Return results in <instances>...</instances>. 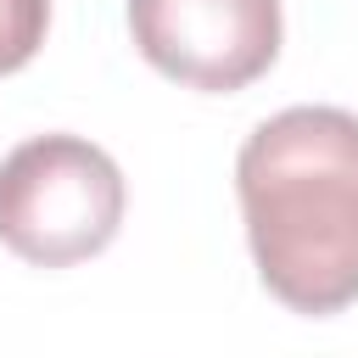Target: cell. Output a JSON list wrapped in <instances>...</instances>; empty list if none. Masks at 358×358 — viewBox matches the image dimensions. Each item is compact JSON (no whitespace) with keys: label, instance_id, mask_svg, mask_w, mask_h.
<instances>
[{"label":"cell","instance_id":"2","mask_svg":"<svg viewBox=\"0 0 358 358\" xmlns=\"http://www.w3.org/2000/svg\"><path fill=\"white\" fill-rule=\"evenodd\" d=\"M117 162L78 134H34L0 162V246L39 268H67L112 246L123 224Z\"/></svg>","mask_w":358,"mask_h":358},{"label":"cell","instance_id":"1","mask_svg":"<svg viewBox=\"0 0 358 358\" xmlns=\"http://www.w3.org/2000/svg\"><path fill=\"white\" fill-rule=\"evenodd\" d=\"M235 196L268 296L313 319L358 302V112L285 106L257 123Z\"/></svg>","mask_w":358,"mask_h":358},{"label":"cell","instance_id":"4","mask_svg":"<svg viewBox=\"0 0 358 358\" xmlns=\"http://www.w3.org/2000/svg\"><path fill=\"white\" fill-rule=\"evenodd\" d=\"M45 28H50V0H0V78L34 62Z\"/></svg>","mask_w":358,"mask_h":358},{"label":"cell","instance_id":"3","mask_svg":"<svg viewBox=\"0 0 358 358\" xmlns=\"http://www.w3.org/2000/svg\"><path fill=\"white\" fill-rule=\"evenodd\" d=\"M134 50L173 84L229 95L280 56V0H129Z\"/></svg>","mask_w":358,"mask_h":358}]
</instances>
